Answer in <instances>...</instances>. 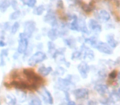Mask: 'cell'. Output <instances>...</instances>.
<instances>
[{
    "mask_svg": "<svg viewBox=\"0 0 120 105\" xmlns=\"http://www.w3.org/2000/svg\"><path fill=\"white\" fill-rule=\"evenodd\" d=\"M80 56H81V52L79 51H76V52H73L72 59H78V58H79V57H80Z\"/></svg>",
    "mask_w": 120,
    "mask_h": 105,
    "instance_id": "27",
    "label": "cell"
},
{
    "mask_svg": "<svg viewBox=\"0 0 120 105\" xmlns=\"http://www.w3.org/2000/svg\"><path fill=\"white\" fill-rule=\"evenodd\" d=\"M48 37L51 39V40H56L57 37H58V32H57V30H55V29H52V30H50L48 31Z\"/></svg>",
    "mask_w": 120,
    "mask_h": 105,
    "instance_id": "16",
    "label": "cell"
},
{
    "mask_svg": "<svg viewBox=\"0 0 120 105\" xmlns=\"http://www.w3.org/2000/svg\"><path fill=\"white\" fill-rule=\"evenodd\" d=\"M107 40H108L107 44L109 45L110 48H115V47L117 46V42L114 40V35H109V36H107Z\"/></svg>",
    "mask_w": 120,
    "mask_h": 105,
    "instance_id": "15",
    "label": "cell"
},
{
    "mask_svg": "<svg viewBox=\"0 0 120 105\" xmlns=\"http://www.w3.org/2000/svg\"><path fill=\"white\" fill-rule=\"evenodd\" d=\"M85 41H86V43H87V44H90V45H92V46H93V47H95V48H96V44H97V41H96V39H94V38L87 39Z\"/></svg>",
    "mask_w": 120,
    "mask_h": 105,
    "instance_id": "24",
    "label": "cell"
},
{
    "mask_svg": "<svg viewBox=\"0 0 120 105\" xmlns=\"http://www.w3.org/2000/svg\"><path fill=\"white\" fill-rule=\"evenodd\" d=\"M74 95L76 99H87L89 95V90L87 89H78L76 90H74Z\"/></svg>",
    "mask_w": 120,
    "mask_h": 105,
    "instance_id": "5",
    "label": "cell"
},
{
    "mask_svg": "<svg viewBox=\"0 0 120 105\" xmlns=\"http://www.w3.org/2000/svg\"><path fill=\"white\" fill-rule=\"evenodd\" d=\"M30 105H42V102L38 98H33L30 99Z\"/></svg>",
    "mask_w": 120,
    "mask_h": 105,
    "instance_id": "23",
    "label": "cell"
},
{
    "mask_svg": "<svg viewBox=\"0 0 120 105\" xmlns=\"http://www.w3.org/2000/svg\"><path fill=\"white\" fill-rule=\"evenodd\" d=\"M97 17L100 21H103V22H105V21H108L109 19H110V15L105 10H101L99 11L97 15Z\"/></svg>",
    "mask_w": 120,
    "mask_h": 105,
    "instance_id": "9",
    "label": "cell"
},
{
    "mask_svg": "<svg viewBox=\"0 0 120 105\" xmlns=\"http://www.w3.org/2000/svg\"><path fill=\"white\" fill-rule=\"evenodd\" d=\"M21 2L25 5H27L28 7H30V8H34L35 6V4H36L37 1L36 0H21Z\"/></svg>",
    "mask_w": 120,
    "mask_h": 105,
    "instance_id": "21",
    "label": "cell"
},
{
    "mask_svg": "<svg viewBox=\"0 0 120 105\" xmlns=\"http://www.w3.org/2000/svg\"><path fill=\"white\" fill-rule=\"evenodd\" d=\"M70 28L71 29L73 30H79V21L77 20V17L74 16V20L71 22V24L70 25Z\"/></svg>",
    "mask_w": 120,
    "mask_h": 105,
    "instance_id": "17",
    "label": "cell"
},
{
    "mask_svg": "<svg viewBox=\"0 0 120 105\" xmlns=\"http://www.w3.org/2000/svg\"><path fill=\"white\" fill-rule=\"evenodd\" d=\"M35 30V22L33 21H28L25 22L24 32L23 33L26 35L27 38H30Z\"/></svg>",
    "mask_w": 120,
    "mask_h": 105,
    "instance_id": "3",
    "label": "cell"
},
{
    "mask_svg": "<svg viewBox=\"0 0 120 105\" xmlns=\"http://www.w3.org/2000/svg\"><path fill=\"white\" fill-rule=\"evenodd\" d=\"M88 105H97V104L96 102H94V101H90L88 103Z\"/></svg>",
    "mask_w": 120,
    "mask_h": 105,
    "instance_id": "30",
    "label": "cell"
},
{
    "mask_svg": "<svg viewBox=\"0 0 120 105\" xmlns=\"http://www.w3.org/2000/svg\"><path fill=\"white\" fill-rule=\"evenodd\" d=\"M21 16V12L20 11H15L14 12H12L10 15V20H16L20 17Z\"/></svg>",
    "mask_w": 120,
    "mask_h": 105,
    "instance_id": "22",
    "label": "cell"
},
{
    "mask_svg": "<svg viewBox=\"0 0 120 105\" xmlns=\"http://www.w3.org/2000/svg\"><path fill=\"white\" fill-rule=\"evenodd\" d=\"M11 5V3H10L8 0H2L0 2V11L2 12H4L8 10V8L10 7Z\"/></svg>",
    "mask_w": 120,
    "mask_h": 105,
    "instance_id": "13",
    "label": "cell"
},
{
    "mask_svg": "<svg viewBox=\"0 0 120 105\" xmlns=\"http://www.w3.org/2000/svg\"><path fill=\"white\" fill-rule=\"evenodd\" d=\"M47 58V55L43 52H37L36 53L33 54L29 58L28 64L30 66H35L36 64L40 63Z\"/></svg>",
    "mask_w": 120,
    "mask_h": 105,
    "instance_id": "1",
    "label": "cell"
},
{
    "mask_svg": "<svg viewBox=\"0 0 120 105\" xmlns=\"http://www.w3.org/2000/svg\"><path fill=\"white\" fill-rule=\"evenodd\" d=\"M119 98H120V89L119 90Z\"/></svg>",
    "mask_w": 120,
    "mask_h": 105,
    "instance_id": "32",
    "label": "cell"
},
{
    "mask_svg": "<svg viewBox=\"0 0 120 105\" xmlns=\"http://www.w3.org/2000/svg\"><path fill=\"white\" fill-rule=\"evenodd\" d=\"M19 42H18V48H17V52L19 53H24L28 48L29 42H28V38L26 37V35L24 33L20 34L19 35Z\"/></svg>",
    "mask_w": 120,
    "mask_h": 105,
    "instance_id": "2",
    "label": "cell"
},
{
    "mask_svg": "<svg viewBox=\"0 0 120 105\" xmlns=\"http://www.w3.org/2000/svg\"><path fill=\"white\" fill-rule=\"evenodd\" d=\"M89 28L92 30H93L94 32L99 34L101 31V26L96 20H90L89 21Z\"/></svg>",
    "mask_w": 120,
    "mask_h": 105,
    "instance_id": "10",
    "label": "cell"
},
{
    "mask_svg": "<svg viewBox=\"0 0 120 105\" xmlns=\"http://www.w3.org/2000/svg\"><path fill=\"white\" fill-rule=\"evenodd\" d=\"M44 20H45V21H47V22L49 23V24H51L52 26H54L56 24V20L55 14H54V12L52 11L48 12V14L45 16Z\"/></svg>",
    "mask_w": 120,
    "mask_h": 105,
    "instance_id": "8",
    "label": "cell"
},
{
    "mask_svg": "<svg viewBox=\"0 0 120 105\" xmlns=\"http://www.w3.org/2000/svg\"><path fill=\"white\" fill-rule=\"evenodd\" d=\"M119 82H120V75H119Z\"/></svg>",
    "mask_w": 120,
    "mask_h": 105,
    "instance_id": "33",
    "label": "cell"
},
{
    "mask_svg": "<svg viewBox=\"0 0 120 105\" xmlns=\"http://www.w3.org/2000/svg\"><path fill=\"white\" fill-rule=\"evenodd\" d=\"M68 105H76L75 103L73 102V101H70V102L68 103Z\"/></svg>",
    "mask_w": 120,
    "mask_h": 105,
    "instance_id": "31",
    "label": "cell"
},
{
    "mask_svg": "<svg viewBox=\"0 0 120 105\" xmlns=\"http://www.w3.org/2000/svg\"><path fill=\"white\" fill-rule=\"evenodd\" d=\"M95 89L98 92V94L104 95L108 92V86L106 85H102V84H98L95 85Z\"/></svg>",
    "mask_w": 120,
    "mask_h": 105,
    "instance_id": "11",
    "label": "cell"
},
{
    "mask_svg": "<svg viewBox=\"0 0 120 105\" xmlns=\"http://www.w3.org/2000/svg\"><path fill=\"white\" fill-rule=\"evenodd\" d=\"M83 57L84 58H87V59H90V60H92L94 58V53L92 51L91 49L87 48H83Z\"/></svg>",
    "mask_w": 120,
    "mask_h": 105,
    "instance_id": "14",
    "label": "cell"
},
{
    "mask_svg": "<svg viewBox=\"0 0 120 105\" xmlns=\"http://www.w3.org/2000/svg\"><path fill=\"white\" fill-rule=\"evenodd\" d=\"M44 10H45L44 6H43V5H40V6L36 7V8L34 9L33 13L35 15H41L42 13L44 12Z\"/></svg>",
    "mask_w": 120,
    "mask_h": 105,
    "instance_id": "19",
    "label": "cell"
},
{
    "mask_svg": "<svg viewBox=\"0 0 120 105\" xmlns=\"http://www.w3.org/2000/svg\"><path fill=\"white\" fill-rule=\"evenodd\" d=\"M115 77H116V72L115 71H113V72L109 74V78L111 80H114V79H115Z\"/></svg>",
    "mask_w": 120,
    "mask_h": 105,
    "instance_id": "28",
    "label": "cell"
},
{
    "mask_svg": "<svg viewBox=\"0 0 120 105\" xmlns=\"http://www.w3.org/2000/svg\"><path fill=\"white\" fill-rule=\"evenodd\" d=\"M52 69L51 67H45V66H41V67H39V69H38V72H39V74H41L42 76H43V77H46V76H48L50 72H52Z\"/></svg>",
    "mask_w": 120,
    "mask_h": 105,
    "instance_id": "12",
    "label": "cell"
},
{
    "mask_svg": "<svg viewBox=\"0 0 120 105\" xmlns=\"http://www.w3.org/2000/svg\"><path fill=\"white\" fill-rule=\"evenodd\" d=\"M96 48L99 50L100 52H103V53L105 54H111L112 53V48L105 43H103V42H97L96 45Z\"/></svg>",
    "mask_w": 120,
    "mask_h": 105,
    "instance_id": "4",
    "label": "cell"
},
{
    "mask_svg": "<svg viewBox=\"0 0 120 105\" xmlns=\"http://www.w3.org/2000/svg\"><path fill=\"white\" fill-rule=\"evenodd\" d=\"M48 51L49 52H51V53L55 52V45H54V44L52 43V42H49L48 43Z\"/></svg>",
    "mask_w": 120,
    "mask_h": 105,
    "instance_id": "26",
    "label": "cell"
},
{
    "mask_svg": "<svg viewBox=\"0 0 120 105\" xmlns=\"http://www.w3.org/2000/svg\"><path fill=\"white\" fill-rule=\"evenodd\" d=\"M6 45V44H5V42L3 41V40H0V47H3Z\"/></svg>",
    "mask_w": 120,
    "mask_h": 105,
    "instance_id": "29",
    "label": "cell"
},
{
    "mask_svg": "<svg viewBox=\"0 0 120 105\" xmlns=\"http://www.w3.org/2000/svg\"><path fill=\"white\" fill-rule=\"evenodd\" d=\"M41 95L43 97V100L45 103L48 104H53V98H52V94H50V92L45 88H43L41 90Z\"/></svg>",
    "mask_w": 120,
    "mask_h": 105,
    "instance_id": "6",
    "label": "cell"
},
{
    "mask_svg": "<svg viewBox=\"0 0 120 105\" xmlns=\"http://www.w3.org/2000/svg\"><path fill=\"white\" fill-rule=\"evenodd\" d=\"M19 28H20V24L18 22H15L11 28V34H16V32H17V30H19Z\"/></svg>",
    "mask_w": 120,
    "mask_h": 105,
    "instance_id": "25",
    "label": "cell"
},
{
    "mask_svg": "<svg viewBox=\"0 0 120 105\" xmlns=\"http://www.w3.org/2000/svg\"><path fill=\"white\" fill-rule=\"evenodd\" d=\"M7 103L8 105H16V99L14 96L11 95V94H8L7 96Z\"/></svg>",
    "mask_w": 120,
    "mask_h": 105,
    "instance_id": "20",
    "label": "cell"
},
{
    "mask_svg": "<svg viewBox=\"0 0 120 105\" xmlns=\"http://www.w3.org/2000/svg\"><path fill=\"white\" fill-rule=\"evenodd\" d=\"M79 30H82V33H85V34H87L88 33V30H87V26L85 25V21L83 20H81L80 22H79Z\"/></svg>",
    "mask_w": 120,
    "mask_h": 105,
    "instance_id": "18",
    "label": "cell"
},
{
    "mask_svg": "<svg viewBox=\"0 0 120 105\" xmlns=\"http://www.w3.org/2000/svg\"><path fill=\"white\" fill-rule=\"evenodd\" d=\"M78 68H79V72H80L82 78H86V77H87V73H88V71H89L88 65L84 62H81L79 65Z\"/></svg>",
    "mask_w": 120,
    "mask_h": 105,
    "instance_id": "7",
    "label": "cell"
}]
</instances>
